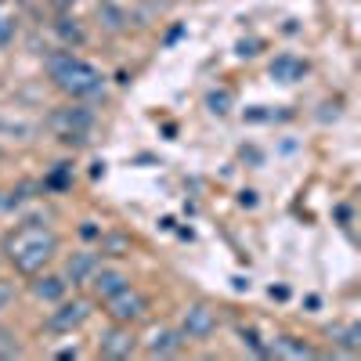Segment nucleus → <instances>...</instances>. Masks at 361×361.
<instances>
[{
    "instance_id": "obj_1",
    "label": "nucleus",
    "mask_w": 361,
    "mask_h": 361,
    "mask_svg": "<svg viewBox=\"0 0 361 361\" xmlns=\"http://www.w3.org/2000/svg\"><path fill=\"white\" fill-rule=\"evenodd\" d=\"M54 235L44 231V228H22L15 238H11V260L22 267V271H40L51 253H54Z\"/></svg>"
},
{
    "instance_id": "obj_2",
    "label": "nucleus",
    "mask_w": 361,
    "mask_h": 361,
    "mask_svg": "<svg viewBox=\"0 0 361 361\" xmlns=\"http://www.w3.org/2000/svg\"><path fill=\"white\" fill-rule=\"evenodd\" d=\"M51 76L58 80V87L73 90V94H98L102 90V76L73 54H54L51 58Z\"/></svg>"
},
{
    "instance_id": "obj_3",
    "label": "nucleus",
    "mask_w": 361,
    "mask_h": 361,
    "mask_svg": "<svg viewBox=\"0 0 361 361\" xmlns=\"http://www.w3.org/2000/svg\"><path fill=\"white\" fill-rule=\"evenodd\" d=\"M145 307H148L145 296L134 293V289H119V293L109 296V314H112L116 322H134V318L145 314Z\"/></svg>"
},
{
    "instance_id": "obj_4",
    "label": "nucleus",
    "mask_w": 361,
    "mask_h": 361,
    "mask_svg": "<svg viewBox=\"0 0 361 361\" xmlns=\"http://www.w3.org/2000/svg\"><path fill=\"white\" fill-rule=\"evenodd\" d=\"M214 329H217V314L209 311V307L195 304V307H188V311H185V336L202 340V336L214 333Z\"/></svg>"
},
{
    "instance_id": "obj_5",
    "label": "nucleus",
    "mask_w": 361,
    "mask_h": 361,
    "mask_svg": "<svg viewBox=\"0 0 361 361\" xmlns=\"http://www.w3.org/2000/svg\"><path fill=\"white\" fill-rule=\"evenodd\" d=\"M304 73H307V66L300 62L296 54H279L275 62H271V76H275V80H282V83H296V80L304 76Z\"/></svg>"
},
{
    "instance_id": "obj_6",
    "label": "nucleus",
    "mask_w": 361,
    "mask_h": 361,
    "mask_svg": "<svg viewBox=\"0 0 361 361\" xmlns=\"http://www.w3.org/2000/svg\"><path fill=\"white\" fill-rule=\"evenodd\" d=\"M130 350H134V340H130V333H123V329L102 336V354L105 357H130Z\"/></svg>"
},
{
    "instance_id": "obj_7",
    "label": "nucleus",
    "mask_w": 361,
    "mask_h": 361,
    "mask_svg": "<svg viewBox=\"0 0 361 361\" xmlns=\"http://www.w3.org/2000/svg\"><path fill=\"white\" fill-rule=\"evenodd\" d=\"M90 286H94V293H98L102 300H109L112 293L127 289V275H123V271H98V275H94V282H90Z\"/></svg>"
},
{
    "instance_id": "obj_8",
    "label": "nucleus",
    "mask_w": 361,
    "mask_h": 361,
    "mask_svg": "<svg viewBox=\"0 0 361 361\" xmlns=\"http://www.w3.org/2000/svg\"><path fill=\"white\" fill-rule=\"evenodd\" d=\"M94 267H98L94 253H76V257H69V264H66V275H69L73 282H87L90 275H94Z\"/></svg>"
},
{
    "instance_id": "obj_9",
    "label": "nucleus",
    "mask_w": 361,
    "mask_h": 361,
    "mask_svg": "<svg viewBox=\"0 0 361 361\" xmlns=\"http://www.w3.org/2000/svg\"><path fill=\"white\" fill-rule=\"evenodd\" d=\"M180 343L185 340H180L173 329H159V333H152V340H148V354H163L166 357V354H177Z\"/></svg>"
},
{
    "instance_id": "obj_10",
    "label": "nucleus",
    "mask_w": 361,
    "mask_h": 361,
    "mask_svg": "<svg viewBox=\"0 0 361 361\" xmlns=\"http://www.w3.org/2000/svg\"><path fill=\"white\" fill-rule=\"evenodd\" d=\"M83 318H87V304H66L51 314V325L54 329H76Z\"/></svg>"
},
{
    "instance_id": "obj_11",
    "label": "nucleus",
    "mask_w": 361,
    "mask_h": 361,
    "mask_svg": "<svg viewBox=\"0 0 361 361\" xmlns=\"http://www.w3.org/2000/svg\"><path fill=\"white\" fill-rule=\"evenodd\" d=\"M62 293H66V282L62 279H40L37 282V296L40 300H62Z\"/></svg>"
},
{
    "instance_id": "obj_12",
    "label": "nucleus",
    "mask_w": 361,
    "mask_h": 361,
    "mask_svg": "<svg viewBox=\"0 0 361 361\" xmlns=\"http://www.w3.org/2000/svg\"><path fill=\"white\" fill-rule=\"evenodd\" d=\"M336 340L343 350H357L361 347V333H357V325H347V329H336Z\"/></svg>"
},
{
    "instance_id": "obj_13",
    "label": "nucleus",
    "mask_w": 361,
    "mask_h": 361,
    "mask_svg": "<svg viewBox=\"0 0 361 361\" xmlns=\"http://www.w3.org/2000/svg\"><path fill=\"white\" fill-rule=\"evenodd\" d=\"M279 354H293V357H311L314 350H311L307 343H296V340H282V347H279Z\"/></svg>"
},
{
    "instance_id": "obj_14",
    "label": "nucleus",
    "mask_w": 361,
    "mask_h": 361,
    "mask_svg": "<svg viewBox=\"0 0 361 361\" xmlns=\"http://www.w3.org/2000/svg\"><path fill=\"white\" fill-rule=\"evenodd\" d=\"M228 102H231V98L224 94V90H221V94H209V105H214V112H228V109H224Z\"/></svg>"
},
{
    "instance_id": "obj_15",
    "label": "nucleus",
    "mask_w": 361,
    "mask_h": 361,
    "mask_svg": "<svg viewBox=\"0 0 361 361\" xmlns=\"http://www.w3.org/2000/svg\"><path fill=\"white\" fill-rule=\"evenodd\" d=\"M11 296H15V293H11V286H8V282H0V311H4V307L11 304Z\"/></svg>"
},
{
    "instance_id": "obj_16",
    "label": "nucleus",
    "mask_w": 361,
    "mask_h": 361,
    "mask_svg": "<svg viewBox=\"0 0 361 361\" xmlns=\"http://www.w3.org/2000/svg\"><path fill=\"white\" fill-rule=\"evenodd\" d=\"M8 37H11V25H4V18H0V44H8Z\"/></svg>"
}]
</instances>
